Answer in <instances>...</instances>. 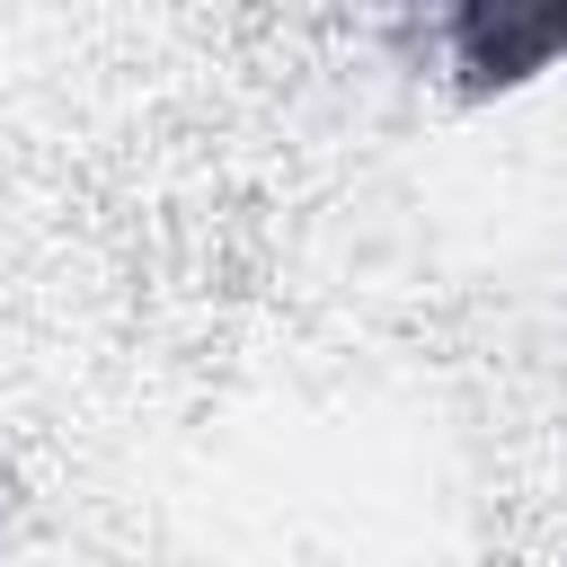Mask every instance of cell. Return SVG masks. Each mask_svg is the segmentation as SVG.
<instances>
[{"mask_svg": "<svg viewBox=\"0 0 567 567\" xmlns=\"http://www.w3.org/2000/svg\"><path fill=\"white\" fill-rule=\"evenodd\" d=\"M443 44L470 89H523L567 62V0H443Z\"/></svg>", "mask_w": 567, "mask_h": 567, "instance_id": "cell-1", "label": "cell"}]
</instances>
